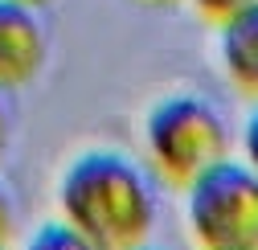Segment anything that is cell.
Segmentation results:
<instances>
[{
    "instance_id": "ba28073f",
    "label": "cell",
    "mask_w": 258,
    "mask_h": 250,
    "mask_svg": "<svg viewBox=\"0 0 258 250\" xmlns=\"http://www.w3.org/2000/svg\"><path fill=\"white\" fill-rule=\"evenodd\" d=\"M13 234H17V209H13V197H9V189L0 184V250H9Z\"/></svg>"
},
{
    "instance_id": "8fae6325",
    "label": "cell",
    "mask_w": 258,
    "mask_h": 250,
    "mask_svg": "<svg viewBox=\"0 0 258 250\" xmlns=\"http://www.w3.org/2000/svg\"><path fill=\"white\" fill-rule=\"evenodd\" d=\"M29 5H37V0H29Z\"/></svg>"
},
{
    "instance_id": "7a4b0ae2",
    "label": "cell",
    "mask_w": 258,
    "mask_h": 250,
    "mask_svg": "<svg viewBox=\"0 0 258 250\" xmlns=\"http://www.w3.org/2000/svg\"><path fill=\"white\" fill-rule=\"evenodd\" d=\"M148 152H152L156 172L168 184L184 189L205 168L225 160L230 132H225L221 115L205 99L176 95V99H164L148 115Z\"/></svg>"
},
{
    "instance_id": "30bf717a",
    "label": "cell",
    "mask_w": 258,
    "mask_h": 250,
    "mask_svg": "<svg viewBox=\"0 0 258 250\" xmlns=\"http://www.w3.org/2000/svg\"><path fill=\"white\" fill-rule=\"evenodd\" d=\"M136 250H156V246H148V242H144V246H136Z\"/></svg>"
},
{
    "instance_id": "277c9868",
    "label": "cell",
    "mask_w": 258,
    "mask_h": 250,
    "mask_svg": "<svg viewBox=\"0 0 258 250\" xmlns=\"http://www.w3.org/2000/svg\"><path fill=\"white\" fill-rule=\"evenodd\" d=\"M49 53L45 25L29 0H0V90L29 86Z\"/></svg>"
},
{
    "instance_id": "9c48e42d",
    "label": "cell",
    "mask_w": 258,
    "mask_h": 250,
    "mask_svg": "<svg viewBox=\"0 0 258 250\" xmlns=\"http://www.w3.org/2000/svg\"><path fill=\"white\" fill-rule=\"evenodd\" d=\"M9 132H13V119H9V103H5V95H0V156H5V148H9Z\"/></svg>"
},
{
    "instance_id": "6da1fadb",
    "label": "cell",
    "mask_w": 258,
    "mask_h": 250,
    "mask_svg": "<svg viewBox=\"0 0 258 250\" xmlns=\"http://www.w3.org/2000/svg\"><path fill=\"white\" fill-rule=\"evenodd\" d=\"M61 222L94 250H136L156 230V193L119 152H86L61 176Z\"/></svg>"
},
{
    "instance_id": "5b68a950",
    "label": "cell",
    "mask_w": 258,
    "mask_h": 250,
    "mask_svg": "<svg viewBox=\"0 0 258 250\" xmlns=\"http://www.w3.org/2000/svg\"><path fill=\"white\" fill-rule=\"evenodd\" d=\"M221 61L238 90H258V13H242L221 25Z\"/></svg>"
},
{
    "instance_id": "3957f363",
    "label": "cell",
    "mask_w": 258,
    "mask_h": 250,
    "mask_svg": "<svg viewBox=\"0 0 258 250\" xmlns=\"http://www.w3.org/2000/svg\"><path fill=\"white\" fill-rule=\"evenodd\" d=\"M188 193V230L201 250H258V176L246 164L217 160Z\"/></svg>"
},
{
    "instance_id": "8992f818",
    "label": "cell",
    "mask_w": 258,
    "mask_h": 250,
    "mask_svg": "<svg viewBox=\"0 0 258 250\" xmlns=\"http://www.w3.org/2000/svg\"><path fill=\"white\" fill-rule=\"evenodd\" d=\"M25 250H94L74 226H66V222H49V226H41L33 238L25 242Z\"/></svg>"
},
{
    "instance_id": "52a82bcc",
    "label": "cell",
    "mask_w": 258,
    "mask_h": 250,
    "mask_svg": "<svg viewBox=\"0 0 258 250\" xmlns=\"http://www.w3.org/2000/svg\"><path fill=\"white\" fill-rule=\"evenodd\" d=\"M192 5H197L201 17L213 21V25H225V21H234L242 13H258V0H192Z\"/></svg>"
}]
</instances>
